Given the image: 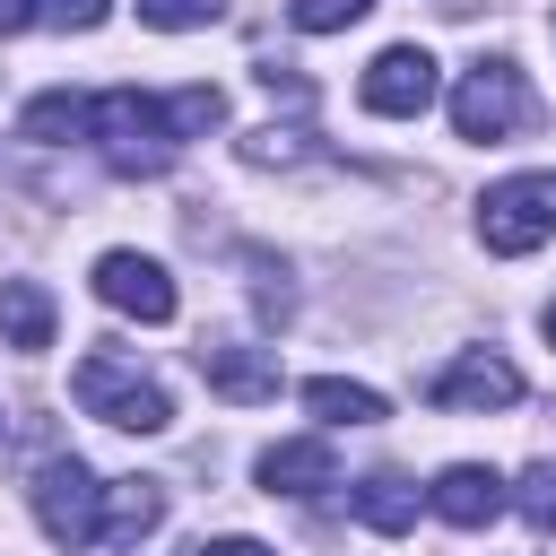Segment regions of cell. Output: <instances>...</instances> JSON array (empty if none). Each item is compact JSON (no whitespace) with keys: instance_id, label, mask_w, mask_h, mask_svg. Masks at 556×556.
Returning <instances> with one entry per match:
<instances>
[{"instance_id":"e0dca14e","label":"cell","mask_w":556,"mask_h":556,"mask_svg":"<svg viewBox=\"0 0 556 556\" xmlns=\"http://www.w3.org/2000/svg\"><path fill=\"white\" fill-rule=\"evenodd\" d=\"M513 513H521L530 530H547V539H556V460H530V469H521V486H513Z\"/></svg>"},{"instance_id":"8fae6325","label":"cell","mask_w":556,"mask_h":556,"mask_svg":"<svg viewBox=\"0 0 556 556\" xmlns=\"http://www.w3.org/2000/svg\"><path fill=\"white\" fill-rule=\"evenodd\" d=\"M261 486H269V495H295V504H313L321 486H339V460H330V443H321V434H287V443H269V452H261Z\"/></svg>"},{"instance_id":"30bf717a","label":"cell","mask_w":556,"mask_h":556,"mask_svg":"<svg viewBox=\"0 0 556 556\" xmlns=\"http://www.w3.org/2000/svg\"><path fill=\"white\" fill-rule=\"evenodd\" d=\"M426 504H434V513H443L452 530H486V521H495V513L513 504V486H504V478H495L486 460H452V469H443V478L426 486Z\"/></svg>"},{"instance_id":"2e32d148","label":"cell","mask_w":556,"mask_h":556,"mask_svg":"<svg viewBox=\"0 0 556 556\" xmlns=\"http://www.w3.org/2000/svg\"><path fill=\"white\" fill-rule=\"evenodd\" d=\"M87 104H96V96H78V87H52V96H35V104H26V139H43V148H70V139H87Z\"/></svg>"},{"instance_id":"ba28073f","label":"cell","mask_w":556,"mask_h":556,"mask_svg":"<svg viewBox=\"0 0 556 556\" xmlns=\"http://www.w3.org/2000/svg\"><path fill=\"white\" fill-rule=\"evenodd\" d=\"M200 382L235 408L278 400V348H243V339H200Z\"/></svg>"},{"instance_id":"5b68a950","label":"cell","mask_w":556,"mask_h":556,"mask_svg":"<svg viewBox=\"0 0 556 556\" xmlns=\"http://www.w3.org/2000/svg\"><path fill=\"white\" fill-rule=\"evenodd\" d=\"M530 122H539V104H530L513 61H469L460 70V87H452V130L460 139H513Z\"/></svg>"},{"instance_id":"d4e9b609","label":"cell","mask_w":556,"mask_h":556,"mask_svg":"<svg viewBox=\"0 0 556 556\" xmlns=\"http://www.w3.org/2000/svg\"><path fill=\"white\" fill-rule=\"evenodd\" d=\"M191 556H269V547H261V539H200Z\"/></svg>"},{"instance_id":"484cf974","label":"cell","mask_w":556,"mask_h":556,"mask_svg":"<svg viewBox=\"0 0 556 556\" xmlns=\"http://www.w3.org/2000/svg\"><path fill=\"white\" fill-rule=\"evenodd\" d=\"M539 330H547V339H556V304H547V313H539Z\"/></svg>"},{"instance_id":"8992f818","label":"cell","mask_w":556,"mask_h":556,"mask_svg":"<svg viewBox=\"0 0 556 556\" xmlns=\"http://www.w3.org/2000/svg\"><path fill=\"white\" fill-rule=\"evenodd\" d=\"M356 104L382 113V122H417V113L434 104V52H426V43H391V52H374V70L356 78Z\"/></svg>"},{"instance_id":"cb8c5ba5","label":"cell","mask_w":556,"mask_h":556,"mask_svg":"<svg viewBox=\"0 0 556 556\" xmlns=\"http://www.w3.org/2000/svg\"><path fill=\"white\" fill-rule=\"evenodd\" d=\"M43 17V0H0V35H26Z\"/></svg>"},{"instance_id":"9a60e30c","label":"cell","mask_w":556,"mask_h":556,"mask_svg":"<svg viewBox=\"0 0 556 556\" xmlns=\"http://www.w3.org/2000/svg\"><path fill=\"white\" fill-rule=\"evenodd\" d=\"M304 408L330 417V426H382V417H391L374 382H339V374H313V382H304Z\"/></svg>"},{"instance_id":"ffe728a7","label":"cell","mask_w":556,"mask_h":556,"mask_svg":"<svg viewBox=\"0 0 556 556\" xmlns=\"http://www.w3.org/2000/svg\"><path fill=\"white\" fill-rule=\"evenodd\" d=\"M139 17H148L156 35H182V26H208V17H226V0H139Z\"/></svg>"},{"instance_id":"7402d4cb","label":"cell","mask_w":556,"mask_h":556,"mask_svg":"<svg viewBox=\"0 0 556 556\" xmlns=\"http://www.w3.org/2000/svg\"><path fill=\"white\" fill-rule=\"evenodd\" d=\"M243 269L261 278V287H252V295H261V313H269V321H287V313H295V287H287V269H278L269 252H243Z\"/></svg>"},{"instance_id":"7a4b0ae2","label":"cell","mask_w":556,"mask_h":556,"mask_svg":"<svg viewBox=\"0 0 556 556\" xmlns=\"http://www.w3.org/2000/svg\"><path fill=\"white\" fill-rule=\"evenodd\" d=\"M87 139L113 174H165L182 156V130H174L165 96H139V87H104L87 104Z\"/></svg>"},{"instance_id":"9c48e42d","label":"cell","mask_w":556,"mask_h":556,"mask_svg":"<svg viewBox=\"0 0 556 556\" xmlns=\"http://www.w3.org/2000/svg\"><path fill=\"white\" fill-rule=\"evenodd\" d=\"M426 400H434V408H513V400H521V374H513L495 348H469V356H452V365L426 382Z\"/></svg>"},{"instance_id":"6da1fadb","label":"cell","mask_w":556,"mask_h":556,"mask_svg":"<svg viewBox=\"0 0 556 556\" xmlns=\"http://www.w3.org/2000/svg\"><path fill=\"white\" fill-rule=\"evenodd\" d=\"M70 400L87 408V417H104V426H122V434H165L174 426V400H165V382L130 356V348H113V339H96L87 356H78V374H70Z\"/></svg>"},{"instance_id":"52a82bcc","label":"cell","mask_w":556,"mask_h":556,"mask_svg":"<svg viewBox=\"0 0 556 556\" xmlns=\"http://www.w3.org/2000/svg\"><path fill=\"white\" fill-rule=\"evenodd\" d=\"M96 295L113 304V313H130V321H174V278H165V261H148V252H104L96 261Z\"/></svg>"},{"instance_id":"d6986e66","label":"cell","mask_w":556,"mask_h":556,"mask_svg":"<svg viewBox=\"0 0 556 556\" xmlns=\"http://www.w3.org/2000/svg\"><path fill=\"white\" fill-rule=\"evenodd\" d=\"M374 0H287V26L295 35H339V26H356Z\"/></svg>"},{"instance_id":"44dd1931","label":"cell","mask_w":556,"mask_h":556,"mask_svg":"<svg viewBox=\"0 0 556 556\" xmlns=\"http://www.w3.org/2000/svg\"><path fill=\"white\" fill-rule=\"evenodd\" d=\"M304 156H313V148H304V130H278V122L243 139V165H304Z\"/></svg>"},{"instance_id":"5bb4252c","label":"cell","mask_w":556,"mask_h":556,"mask_svg":"<svg viewBox=\"0 0 556 556\" xmlns=\"http://www.w3.org/2000/svg\"><path fill=\"white\" fill-rule=\"evenodd\" d=\"M52 287L43 278H0V339L17 348V356H43L52 348Z\"/></svg>"},{"instance_id":"3957f363","label":"cell","mask_w":556,"mask_h":556,"mask_svg":"<svg viewBox=\"0 0 556 556\" xmlns=\"http://www.w3.org/2000/svg\"><path fill=\"white\" fill-rule=\"evenodd\" d=\"M35 521H43V539L52 547H96V521H104V478L78 460V452H43V469H35Z\"/></svg>"},{"instance_id":"277c9868","label":"cell","mask_w":556,"mask_h":556,"mask_svg":"<svg viewBox=\"0 0 556 556\" xmlns=\"http://www.w3.org/2000/svg\"><path fill=\"white\" fill-rule=\"evenodd\" d=\"M547 235H556V174L486 182V200H478V243H486V252L521 261V252H539Z\"/></svg>"},{"instance_id":"ac0fdd59","label":"cell","mask_w":556,"mask_h":556,"mask_svg":"<svg viewBox=\"0 0 556 556\" xmlns=\"http://www.w3.org/2000/svg\"><path fill=\"white\" fill-rule=\"evenodd\" d=\"M165 113H174V130H182V139H208V130L226 122V96H217V87H174V96H165Z\"/></svg>"},{"instance_id":"7c38bea8","label":"cell","mask_w":556,"mask_h":556,"mask_svg":"<svg viewBox=\"0 0 556 556\" xmlns=\"http://www.w3.org/2000/svg\"><path fill=\"white\" fill-rule=\"evenodd\" d=\"M417 504H426V486H408L400 469H365V478L348 486V513H356L374 539H400V530H417Z\"/></svg>"},{"instance_id":"603a6c76","label":"cell","mask_w":556,"mask_h":556,"mask_svg":"<svg viewBox=\"0 0 556 556\" xmlns=\"http://www.w3.org/2000/svg\"><path fill=\"white\" fill-rule=\"evenodd\" d=\"M104 9H113V0H43V17H61V26H78V35L104 26Z\"/></svg>"},{"instance_id":"4316f807","label":"cell","mask_w":556,"mask_h":556,"mask_svg":"<svg viewBox=\"0 0 556 556\" xmlns=\"http://www.w3.org/2000/svg\"><path fill=\"white\" fill-rule=\"evenodd\" d=\"M0 434H9V417H0Z\"/></svg>"},{"instance_id":"4fadbf2b","label":"cell","mask_w":556,"mask_h":556,"mask_svg":"<svg viewBox=\"0 0 556 556\" xmlns=\"http://www.w3.org/2000/svg\"><path fill=\"white\" fill-rule=\"evenodd\" d=\"M156 521H165V486L156 478H104V521H96L104 547H139Z\"/></svg>"}]
</instances>
